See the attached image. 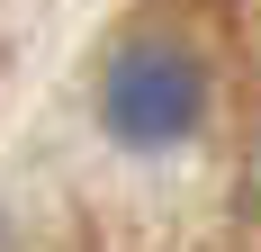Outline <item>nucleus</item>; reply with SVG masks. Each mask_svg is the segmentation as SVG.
<instances>
[{
    "label": "nucleus",
    "instance_id": "obj_1",
    "mask_svg": "<svg viewBox=\"0 0 261 252\" xmlns=\"http://www.w3.org/2000/svg\"><path fill=\"white\" fill-rule=\"evenodd\" d=\"M198 108H207V72H198L180 45H126L117 63H108V81H99L108 135L135 144V153L180 144L189 126H198Z\"/></svg>",
    "mask_w": 261,
    "mask_h": 252
}]
</instances>
